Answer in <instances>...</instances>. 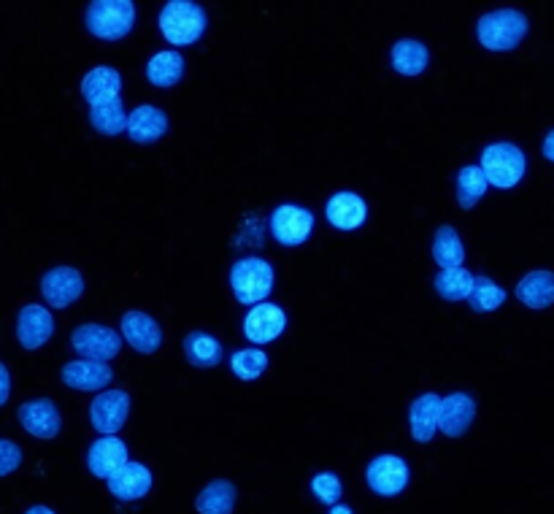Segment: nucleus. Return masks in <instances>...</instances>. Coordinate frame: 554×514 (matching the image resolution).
I'll list each match as a JSON object with an SVG mask.
<instances>
[{
  "instance_id": "f257e3e1",
  "label": "nucleus",
  "mask_w": 554,
  "mask_h": 514,
  "mask_svg": "<svg viewBox=\"0 0 554 514\" xmlns=\"http://www.w3.org/2000/svg\"><path fill=\"white\" fill-rule=\"evenodd\" d=\"M87 30L103 41H119L136 25V6L130 0H92L84 14Z\"/></svg>"
},
{
  "instance_id": "f03ea898",
  "label": "nucleus",
  "mask_w": 554,
  "mask_h": 514,
  "mask_svg": "<svg viewBox=\"0 0 554 514\" xmlns=\"http://www.w3.org/2000/svg\"><path fill=\"white\" fill-rule=\"evenodd\" d=\"M160 30L168 44H195L206 30V11L192 0H168L160 11Z\"/></svg>"
},
{
  "instance_id": "7ed1b4c3",
  "label": "nucleus",
  "mask_w": 554,
  "mask_h": 514,
  "mask_svg": "<svg viewBox=\"0 0 554 514\" xmlns=\"http://www.w3.org/2000/svg\"><path fill=\"white\" fill-rule=\"evenodd\" d=\"M476 36H479L482 46H487L492 52H509L522 44V38L527 36V17L517 9L490 11L479 19Z\"/></svg>"
},
{
  "instance_id": "20e7f679",
  "label": "nucleus",
  "mask_w": 554,
  "mask_h": 514,
  "mask_svg": "<svg viewBox=\"0 0 554 514\" xmlns=\"http://www.w3.org/2000/svg\"><path fill=\"white\" fill-rule=\"evenodd\" d=\"M482 174L487 184L498 187V190H511L522 182L527 168L525 152L517 144L500 141V144H490L482 152Z\"/></svg>"
},
{
  "instance_id": "39448f33",
  "label": "nucleus",
  "mask_w": 554,
  "mask_h": 514,
  "mask_svg": "<svg viewBox=\"0 0 554 514\" xmlns=\"http://www.w3.org/2000/svg\"><path fill=\"white\" fill-rule=\"evenodd\" d=\"M230 287L241 303H263L273 290V266L263 257H241L230 268Z\"/></svg>"
},
{
  "instance_id": "423d86ee",
  "label": "nucleus",
  "mask_w": 554,
  "mask_h": 514,
  "mask_svg": "<svg viewBox=\"0 0 554 514\" xmlns=\"http://www.w3.org/2000/svg\"><path fill=\"white\" fill-rule=\"evenodd\" d=\"M71 347L82 355V360L109 363L111 358H117L119 349H122V333H117L109 325L87 322V325H79L71 333Z\"/></svg>"
},
{
  "instance_id": "0eeeda50",
  "label": "nucleus",
  "mask_w": 554,
  "mask_h": 514,
  "mask_svg": "<svg viewBox=\"0 0 554 514\" xmlns=\"http://www.w3.org/2000/svg\"><path fill=\"white\" fill-rule=\"evenodd\" d=\"M130 417V395L125 390H100L90 404V423L100 436H117Z\"/></svg>"
},
{
  "instance_id": "6e6552de",
  "label": "nucleus",
  "mask_w": 554,
  "mask_h": 514,
  "mask_svg": "<svg viewBox=\"0 0 554 514\" xmlns=\"http://www.w3.org/2000/svg\"><path fill=\"white\" fill-rule=\"evenodd\" d=\"M409 466L398 455H379L368 463L365 469V482L376 496H398L409 485Z\"/></svg>"
},
{
  "instance_id": "1a4fd4ad",
  "label": "nucleus",
  "mask_w": 554,
  "mask_h": 514,
  "mask_svg": "<svg viewBox=\"0 0 554 514\" xmlns=\"http://www.w3.org/2000/svg\"><path fill=\"white\" fill-rule=\"evenodd\" d=\"M311 230H314V214L309 209H303V206L284 203L271 217L273 239L284 244V247H298V244H303L311 236Z\"/></svg>"
},
{
  "instance_id": "9d476101",
  "label": "nucleus",
  "mask_w": 554,
  "mask_h": 514,
  "mask_svg": "<svg viewBox=\"0 0 554 514\" xmlns=\"http://www.w3.org/2000/svg\"><path fill=\"white\" fill-rule=\"evenodd\" d=\"M284 328H287V314L276 303H255L244 317V336L255 347L276 341L284 333Z\"/></svg>"
},
{
  "instance_id": "9b49d317",
  "label": "nucleus",
  "mask_w": 554,
  "mask_h": 514,
  "mask_svg": "<svg viewBox=\"0 0 554 514\" xmlns=\"http://www.w3.org/2000/svg\"><path fill=\"white\" fill-rule=\"evenodd\" d=\"M84 293V276L71 266H57L46 271L41 279V295L52 309H65L73 301H79Z\"/></svg>"
},
{
  "instance_id": "f8f14e48",
  "label": "nucleus",
  "mask_w": 554,
  "mask_h": 514,
  "mask_svg": "<svg viewBox=\"0 0 554 514\" xmlns=\"http://www.w3.org/2000/svg\"><path fill=\"white\" fill-rule=\"evenodd\" d=\"M476 420V401L468 393H452L441 398L438 409V431L446 433L449 439L463 436Z\"/></svg>"
},
{
  "instance_id": "ddd939ff",
  "label": "nucleus",
  "mask_w": 554,
  "mask_h": 514,
  "mask_svg": "<svg viewBox=\"0 0 554 514\" xmlns=\"http://www.w3.org/2000/svg\"><path fill=\"white\" fill-rule=\"evenodd\" d=\"M19 423L22 428L36 436V439H55L60 428H63V420H60V412L57 406L49 401V398H36V401H28V404L19 406Z\"/></svg>"
},
{
  "instance_id": "4468645a",
  "label": "nucleus",
  "mask_w": 554,
  "mask_h": 514,
  "mask_svg": "<svg viewBox=\"0 0 554 514\" xmlns=\"http://www.w3.org/2000/svg\"><path fill=\"white\" fill-rule=\"evenodd\" d=\"M122 339L141 355H152L163 344V328L146 312L122 314Z\"/></svg>"
},
{
  "instance_id": "2eb2a0df",
  "label": "nucleus",
  "mask_w": 554,
  "mask_h": 514,
  "mask_svg": "<svg viewBox=\"0 0 554 514\" xmlns=\"http://www.w3.org/2000/svg\"><path fill=\"white\" fill-rule=\"evenodd\" d=\"M63 382L73 390L82 393H95V390H106L114 379L109 363H98V360H73L63 366Z\"/></svg>"
},
{
  "instance_id": "dca6fc26",
  "label": "nucleus",
  "mask_w": 554,
  "mask_h": 514,
  "mask_svg": "<svg viewBox=\"0 0 554 514\" xmlns=\"http://www.w3.org/2000/svg\"><path fill=\"white\" fill-rule=\"evenodd\" d=\"M52 333H55V320H52L49 309L38 306V303H30V306H25L19 312L17 339L25 349L44 347L46 341L52 339Z\"/></svg>"
},
{
  "instance_id": "f3484780",
  "label": "nucleus",
  "mask_w": 554,
  "mask_h": 514,
  "mask_svg": "<svg viewBox=\"0 0 554 514\" xmlns=\"http://www.w3.org/2000/svg\"><path fill=\"white\" fill-rule=\"evenodd\" d=\"M128 463V447L119 436H100L87 452V466L98 479H109Z\"/></svg>"
},
{
  "instance_id": "a211bd4d",
  "label": "nucleus",
  "mask_w": 554,
  "mask_h": 514,
  "mask_svg": "<svg viewBox=\"0 0 554 514\" xmlns=\"http://www.w3.org/2000/svg\"><path fill=\"white\" fill-rule=\"evenodd\" d=\"M106 482H109V490L117 501H138V498H144L152 490V471L146 469L144 463L128 460Z\"/></svg>"
},
{
  "instance_id": "6ab92c4d",
  "label": "nucleus",
  "mask_w": 554,
  "mask_h": 514,
  "mask_svg": "<svg viewBox=\"0 0 554 514\" xmlns=\"http://www.w3.org/2000/svg\"><path fill=\"white\" fill-rule=\"evenodd\" d=\"M327 222L336 230H357L368 220V203L357 193H336L325 206Z\"/></svg>"
},
{
  "instance_id": "aec40b11",
  "label": "nucleus",
  "mask_w": 554,
  "mask_h": 514,
  "mask_svg": "<svg viewBox=\"0 0 554 514\" xmlns=\"http://www.w3.org/2000/svg\"><path fill=\"white\" fill-rule=\"evenodd\" d=\"M125 133H128L136 144H155L168 133V114L160 111L157 106H138L128 114V125H125Z\"/></svg>"
},
{
  "instance_id": "412c9836",
  "label": "nucleus",
  "mask_w": 554,
  "mask_h": 514,
  "mask_svg": "<svg viewBox=\"0 0 554 514\" xmlns=\"http://www.w3.org/2000/svg\"><path fill=\"white\" fill-rule=\"evenodd\" d=\"M82 95L90 106L122 98V76H119L117 68L98 65V68H92L90 74L82 79Z\"/></svg>"
},
{
  "instance_id": "4be33fe9",
  "label": "nucleus",
  "mask_w": 554,
  "mask_h": 514,
  "mask_svg": "<svg viewBox=\"0 0 554 514\" xmlns=\"http://www.w3.org/2000/svg\"><path fill=\"white\" fill-rule=\"evenodd\" d=\"M438 409H441V395L425 393L419 395L417 401L409 409V425L411 436L419 444H427L438 433Z\"/></svg>"
},
{
  "instance_id": "5701e85b",
  "label": "nucleus",
  "mask_w": 554,
  "mask_h": 514,
  "mask_svg": "<svg viewBox=\"0 0 554 514\" xmlns=\"http://www.w3.org/2000/svg\"><path fill=\"white\" fill-rule=\"evenodd\" d=\"M517 298L530 309H546L554 303L552 271H530L517 285Z\"/></svg>"
},
{
  "instance_id": "b1692460",
  "label": "nucleus",
  "mask_w": 554,
  "mask_h": 514,
  "mask_svg": "<svg viewBox=\"0 0 554 514\" xmlns=\"http://www.w3.org/2000/svg\"><path fill=\"white\" fill-rule=\"evenodd\" d=\"M427 63H430V52L417 38H400L398 44L392 46V68L400 76H419Z\"/></svg>"
},
{
  "instance_id": "393cba45",
  "label": "nucleus",
  "mask_w": 554,
  "mask_h": 514,
  "mask_svg": "<svg viewBox=\"0 0 554 514\" xmlns=\"http://www.w3.org/2000/svg\"><path fill=\"white\" fill-rule=\"evenodd\" d=\"M200 514H233L236 506V487L228 479H214L211 485L200 490L198 501H195Z\"/></svg>"
},
{
  "instance_id": "a878e982",
  "label": "nucleus",
  "mask_w": 554,
  "mask_h": 514,
  "mask_svg": "<svg viewBox=\"0 0 554 514\" xmlns=\"http://www.w3.org/2000/svg\"><path fill=\"white\" fill-rule=\"evenodd\" d=\"M184 76V57L179 52H157L149 63H146V79L155 84V87H173L179 84Z\"/></svg>"
},
{
  "instance_id": "bb28decb",
  "label": "nucleus",
  "mask_w": 554,
  "mask_h": 514,
  "mask_svg": "<svg viewBox=\"0 0 554 514\" xmlns=\"http://www.w3.org/2000/svg\"><path fill=\"white\" fill-rule=\"evenodd\" d=\"M184 355L195 368H214L222 360V344L211 333L192 331L184 339Z\"/></svg>"
},
{
  "instance_id": "cd10ccee",
  "label": "nucleus",
  "mask_w": 554,
  "mask_h": 514,
  "mask_svg": "<svg viewBox=\"0 0 554 514\" xmlns=\"http://www.w3.org/2000/svg\"><path fill=\"white\" fill-rule=\"evenodd\" d=\"M433 260L441 266V271H446V268H463L465 247L452 225H441L438 228L436 239H433Z\"/></svg>"
},
{
  "instance_id": "c85d7f7f",
  "label": "nucleus",
  "mask_w": 554,
  "mask_h": 514,
  "mask_svg": "<svg viewBox=\"0 0 554 514\" xmlns=\"http://www.w3.org/2000/svg\"><path fill=\"white\" fill-rule=\"evenodd\" d=\"M90 122H92V128L98 130V133H103V136H119V133H125L128 114H125V103H122V98H114V101L90 106Z\"/></svg>"
},
{
  "instance_id": "c756f323",
  "label": "nucleus",
  "mask_w": 554,
  "mask_h": 514,
  "mask_svg": "<svg viewBox=\"0 0 554 514\" xmlns=\"http://www.w3.org/2000/svg\"><path fill=\"white\" fill-rule=\"evenodd\" d=\"M465 301L471 303L473 312H479V314L495 312V309L503 306V301H506V290L495 285L490 276H473L471 295H468Z\"/></svg>"
},
{
  "instance_id": "7c9ffc66",
  "label": "nucleus",
  "mask_w": 554,
  "mask_h": 514,
  "mask_svg": "<svg viewBox=\"0 0 554 514\" xmlns=\"http://www.w3.org/2000/svg\"><path fill=\"white\" fill-rule=\"evenodd\" d=\"M473 274L468 268H446L436 276V293L444 301H465L471 295Z\"/></svg>"
},
{
  "instance_id": "2f4dec72",
  "label": "nucleus",
  "mask_w": 554,
  "mask_h": 514,
  "mask_svg": "<svg viewBox=\"0 0 554 514\" xmlns=\"http://www.w3.org/2000/svg\"><path fill=\"white\" fill-rule=\"evenodd\" d=\"M484 193H487V179H484L482 168L465 166L457 174V203L468 212V209H473L476 203L482 201Z\"/></svg>"
},
{
  "instance_id": "473e14b6",
  "label": "nucleus",
  "mask_w": 554,
  "mask_h": 514,
  "mask_svg": "<svg viewBox=\"0 0 554 514\" xmlns=\"http://www.w3.org/2000/svg\"><path fill=\"white\" fill-rule=\"evenodd\" d=\"M230 368H233V374L238 379L255 382L257 377H263L265 368H268V355L257 347L238 349V352H233V358H230Z\"/></svg>"
},
{
  "instance_id": "72a5a7b5",
  "label": "nucleus",
  "mask_w": 554,
  "mask_h": 514,
  "mask_svg": "<svg viewBox=\"0 0 554 514\" xmlns=\"http://www.w3.org/2000/svg\"><path fill=\"white\" fill-rule=\"evenodd\" d=\"M311 490H314V496L319 498V504L325 506H336L341 501V493H344V485H341V479L333 471H322L317 477L311 479Z\"/></svg>"
},
{
  "instance_id": "f704fd0d",
  "label": "nucleus",
  "mask_w": 554,
  "mask_h": 514,
  "mask_svg": "<svg viewBox=\"0 0 554 514\" xmlns=\"http://www.w3.org/2000/svg\"><path fill=\"white\" fill-rule=\"evenodd\" d=\"M22 466V450L9 439H0V477H9Z\"/></svg>"
},
{
  "instance_id": "c9c22d12",
  "label": "nucleus",
  "mask_w": 554,
  "mask_h": 514,
  "mask_svg": "<svg viewBox=\"0 0 554 514\" xmlns=\"http://www.w3.org/2000/svg\"><path fill=\"white\" fill-rule=\"evenodd\" d=\"M9 393H11V374H9V368L0 363V406L9 401Z\"/></svg>"
},
{
  "instance_id": "e433bc0d",
  "label": "nucleus",
  "mask_w": 554,
  "mask_h": 514,
  "mask_svg": "<svg viewBox=\"0 0 554 514\" xmlns=\"http://www.w3.org/2000/svg\"><path fill=\"white\" fill-rule=\"evenodd\" d=\"M541 152H544L546 160H552L554 163V130H549L544 138V147H541Z\"/></svg>"
},
{
  "instance_id": "4c0bfd02",
  "label": "nucleus",
  "mask_w": 554,
  "mask_h": 514,
  "mask_svg": "<svg viewBox=\"0 0 554 514\" xmlns=\"http://www.w3.org/2000/svg\"><path fill=\"white\" fill-rule=\"evenodd\" d=\"M25 514H55V512H52L49 506H41V504H38V506H30V509H28V512H25Z\"/></svg>"
},
{
  "instance_id": "58836bf2",
  "label": "nucleus",
  "mask_w": 554,
  "mask_h": 514,
  "mask_svg": "<svg viewBox=\"0 0 554 514\" xmlns=\"http://www.w3.org/2000/svg\"><path fill=\"white\" fill-rule=\"evenodd\" d=\"M330 514H355V512H352V509H349V506L336 504V506H330Z\"/></svg>"
}]
</instances>
